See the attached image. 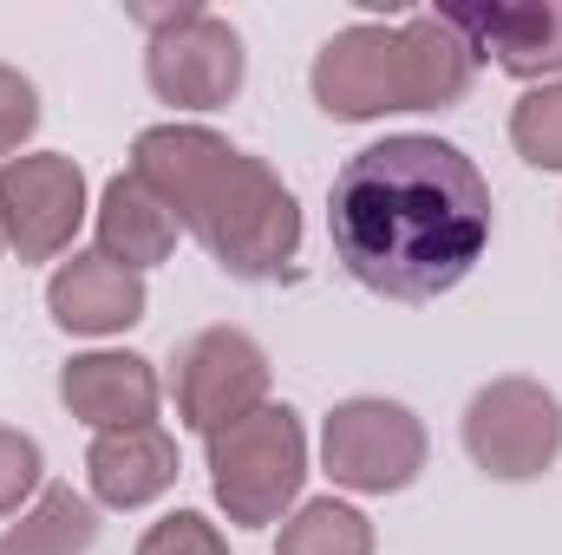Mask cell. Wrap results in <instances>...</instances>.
<instances>
[{"label": "cell", "mask_w": 562, "mask_h": 555, "mask_svg": "<svg viewBox=\"0 0 562 555\" xmlns=\"http://www.w3.org/2000/svg\"><path fill=\"white\" fill-rule=\"evenodd\" d=\"M132 170L170 203L210 262L236 281H276L301 256V203L276 170L210 125H150L132 144Z\"/></svg>", "instance_id": "7a4b0ae2"}, {"label": "cell", "mask_w": 562, "mask_h": 555, "mask_svg": "<svg viewBox=\"0 0 562 555\" xmlns=\"http://www.w3.org/2000/svg\"><path fill=\"white\" fill-rule=\"evenodd\" d=\"M464 457L497 484H530L562 457V399L537 380H491L464 406Z\"/></svg>", "instance_id": "8992f818"}, {"label": "cell", "mask_w": 562, "mask_h": 555, "mask_svg": "<svg viewBox=\"0 0 562 555\" xmlns=\"http://www.w3.org/2000/svg\"><path fill=\"white\" fill-rule=\"evenodd\" d=\"M276 555H373V523L340 497H314L281 517Z\"/></svg>", "instance_id": "2e32d148"}, {"label": "cell", "mask_w": 562, "mask_h": 555, "mask_svg": "<svg viewBox=\"0 0 562 555\" xmlns=\"http://www.w3.org/2000/svg\"><path fill=\"white\" fill-rule=\"evenodd\" d=\"M86 209V170L66 150H26L0 163V236L20 262H59Z\"/></svg>", "instance_id": "9c48e42d"}, {"label": "cell", "mask_w": 562, "mask_h": 555, "mask_svg": "<svg viewBox=\"0 0 562 555\" xmlns=\"http://www.w3.org/2000/svg\"><path fill=\"white\" fill-rule=\"evenodd\" d=\"M40 477H46V457L26 431L0 424V517H20L26 497H40Z\"/></svg>", "instance_id": "d6986e66"}, {"label": "cell", "mask_w": 562, "mask_h": 555, "mask_svg": "<svg viewBox=\"0 0 562 555\" xmlns=\"http://www.w3.org/2000/svg\"><path fill=\"white\" fill-rule=\"evenodd\" d=\"M269 353L256 333L243 327H203L177 347L170 360V399H177V418L203 438H216L223 424L262 412L269 406Z\"/></svg>", "instance_id": "ba28073f"}, {"label": "cell", "mask_w": 562, "mask_h": 555, "mask_svg": "<svg viewBox=\"0 0 562 555\" xmlns=\"http://www.w3.org/2000/svg\"><path fill=\"white\" fill-rule=\"evenodd\" d=\"M477 53L445 26V13L360 20L314 53V105L340 125H367L386 112H445L471 92Z\"/></svg>", "instance_id": "3957f363"}, {"label": "cell", "mask_w": 562, "mask_h": 555, "mask_svg": "<svg viewBox=\"0 0 562 555\" xmlns=\"http://www.w3.org/2000/svg\"><path fill=\"white\" fill-rule=\"evenodd\" d=\"M33 132H40V92H33L26 72L0 66V163L26 157V138Z\"/></svg>", "instance_id": "ffe728a7"}, {"label": "cell", "mask_w": 562, "mask_h": 555, "mask_svg": "<svg viewBox=\"0 0 562 555\" xmlns=\"http://www.w3.org/2000/svg\"><path fill=\"white\" fill-rule=\"evenodd\" d=\"M86 484L92 503L105 510H144L177 484V438L164 424H132V431H99L86 451Z\"/></svg>", "instance_id": "4fadbf2b"}, {"label": "cell", "mask_w": 562, "mask_h": 555, "mask_svg": "<svg viewBox=\"0 0 562 555\" xmlns=\"http://www.w3.org/2000/svg\"><path fill=\"white\" fill-rule=\"evenodd\" d=\"M321 464L353 497H393L425 471V424L400 399H340L321 424Z\"/></svg>", "instance_id": "52a82bcc"}, {"label": "cell", "mask_w": 562, "mask_h": 555, "mask_svg": "<svg viewBox=\"0 0 562 555\" xmlns=\"http://www.w3.org/2000/svg\"><path fill=\"white\" fill-rule=\"evenodd\" d=\"M92 223H99V256L125 262L132 275L157 269V262H170V249H177V236H183L177 216H170V203L144 183L138 170H125V177L105 183Z\"/></svg>", "instance_id": "5bb4252c"}, {"label": "cell", "mask_w": 562, "mask_h": 555, "mask_svg": "<svg viewBox=\"0 0 562 555\" xmlns=\"http://www.w3.org/2000/svg\"><path fill=\"white\" fill-rule=\"evenodd\" d=\"M144 275H132L125 262L99 256V249H72L53 281H46V307L66 333H86V340H105V333H125L144 320Z\"/></svg>", "instance_id": "7c38bea8"}, {"label": "cell", "mask_w": 562, "mask_h": 555, "mask_svg": "<svg viewBox=\"0 0 562 555\" xmlns=\"http://www.w3.org/2000/svg\"><path fill=\"white\" fill-rule=\"evenodd\" d=\"M510 144L524 163L537 170H562V79L550 86H530L510 112Z\"/></svg>", "instance_id": "e0dca14e"}, {"label": "cell", "mask_w": 562, "mask_h": 555, "mask_svg": "<svg viewBox=\"0 0 562 555\" xmlns=\"http://www.w3.org/2000/svg\"><path fill=\"white\" fill-rule=\"evenodd\" d=\"M99 543V503L72 484H46L13 530H0V555H86Z\"/></svg>", "instance_id": "9a60e30c"}, {"label": "cell", "mask_w": 562, "mask_h": 555, "mask_svg": "<svg viewBox=\"0 0 562 555\" xmlns=\"http://www.w3.org/2000/svg\"><path fill=\"white\" fill-rule=\"evenodd\" d=\"M59 406L99 431H132V424H157L164 406V380L144 353H72L59 366Z\"/></svg>", "instance_id": "8fae6325"}, {"label": "cell", "mask_w": 562, "mask_h": 555, "mask_svg": "<svg viewBox=\"0 0 562 555\" xmlns=\"http://www.w3.org/2000/svg\"><path fill=\"white\" fill-rule=\"evenodd\" d=\"M307 484V431L294 406H262L210 438V490L236 530H269Z\"/></svg>", "instance_id": "277c9868"}, {"label": "cell", "mask_w": 562, "mask_h": 555, "mask_svg": "<svg viewBox=\"0 0 562 555\" xmlns=\"http://www.w3.org/2000/svg\"><path fill=\"white\" fill-rule=\"evenodd\" d=\"M340 269L380 301H438L477 269L491 242V190L445 138L400 132L353 150L327 190Z\"/></svg>", "instance_id": "6da1fadb"}, {"label": "cell", "mask_w": 562, "mask_h": 555, "mask_svg": "<svg viewBox=\"0 0 562 555\" xmlns=\"http://www.w3.org/2000/svg\"><path fill=\"white\" fill-rule=\"evenodd\" d=\"M138 555H229V543H223V530H216L210 517L170 510V517H157L138 536Z\"/></svg>", "instance_id": "ac0fdd59"}, {"label": "cell", "mask_w": 562, "mask_h": 555, "mask_svg": "<svg viewBox=\"0 0 562 555\" xmlns=\"http://www.w3.org/2000/svg\"><path fill=\"white\" fill-rule=\"evenodd\" d=\"M0 249H7V236H0Z\"/></svg>", "instance_id": "44dd1931"}, {"label": "cell", "mask_w": 562, "mask_h": 555, "mask_svg": "<svg viewBox=\"0 0 562 555\" xmlns=\"http://www.w3.org/2000/svg\"><path fill=\"white\" fill-rule=\"evenodd\" d=\"M438 13L477 59H497V72L524 86L562 79V0H464Z\"/></svg>", "instance_id": "30bf717a"}, {"label": "cell", "mask_w": 562, "mask_h": 555, "mask_svg": "<svg viewBox=\"0 0 562 555\" xmlns=\"http://www.w3.org/2000/svg\"><path fill=\"white\" fill-rule=\"evenodd\" d=\"M132 20L144 26V86L157 92V105L177 112H216L243 92L249 79V53L243 33L210 13V7H132Z\"/></svg>", "instance_id": "5b68a950"}]
</instances>
